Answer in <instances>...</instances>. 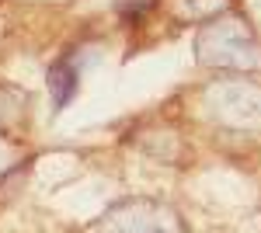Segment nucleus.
I'll list each match as a JSON object with an SVG mask.
<instances>
[{
  "label": "nucleus",
  "instance_id": "nucleus-1",
  "mask_svg": "<svg viewBox=\"0 0 261 233\" xmlns=\"http://www.w3.org/2000/svg\"><path fill=\"white\" fill-rule=\"evenodd\" d=\"M49 87H53V101H56V108H66L70 97H73V91H77V70L66 66V63L53 66V70H49Z\"/></svg>",
  "mask_w": 261,
  "mask_h": 233
}]
</instances>
